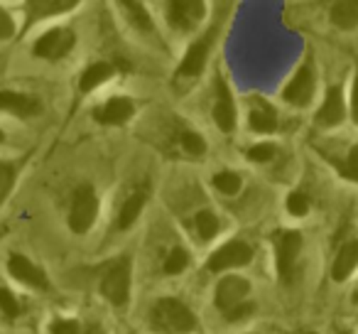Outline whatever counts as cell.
Returning a JSON list of instances; mask_svg holds the SVG:
<instances>
[{"label": "cell", "instance_id": "1", "mask_svg": "<svg viewBox=\"0 0 358 334\" xmlns=\"http://www.w3.org/2000/svg\"><path fill=\"white\" fill-rule=\"evenodd\" d=\"M155 332L159 334H189L196 327V317L185 302H179L174 298L157 300L150 314Z\"/></svg>", "mask_w": 358, "mask_h": 334}, {"label": "cell", "instance_id": "2", "mask_svg": "<svg viewBox=\"0 0 358 334\" xmlns=\"http://www.w3.org/2000/svg\"><path fill=\"white\" fill-rule=\"evenodd\" d=\"M101 293L113 305H118V307L128 302V293H130V258L128 256H120V258L108 263V268L103 270V278H101Z\"/></svg>", "mask_w": 358, "mask_h": 334}, {"label": "cell", "instance_id": "3", "mask_svg": "<svg viewBox=\"0 0 358 334\" xmlns=\"http://www.w3.org/2000/svg\"><path fill=\"white\" fill-rule=\"evenodd\" d=\"M275 258H278V273L285 283H294L297 275V256L302 251V236L297 231H278L275 234Z\"/></svg>", "mask_w": 358, "mask_h": 334}, {"label": "cell", "instance_id": "4", "mask_svg": "<svg viewBox=\"0 0 358 334\" xmlns=\"http://www.w3.org/2000/svg\"><path fill=\"white\" fill-rule=\"evenodd\" d=\"M96 214H99V200H96L94 190H91V187H79L74 195V204H71V214H69L71 231H76V234L89 231Z\"/></svg>", "mask_w": 358, "mask_h": 334}, {"label": "cell", "instance_id": "5", "mask_svg": "<svg viewBox=\"0 0 358 334\" xmlns=\"http://www.w3.org/2000/svg\"><path fill=\"white\" fill-rule=\"evenodd\" d=\"M204 18V3L199 0H172L167 3V20L182 32L194 30Z\"/></svg>", "mask_w": 358, "mask_h": 334}, {"label": "cell", "instance_id": "6", "mask_svg": "<svg viewBox=\"0 0 358 334\" xmlns=\"http://www.w3.org/2000/svg\"><path fill=\"white\" fill-rule=\"evenodd\" d=\"M76 37L66 27H55V30L45 32L40 40L35 42V55L42 60H62L66 52L74 47Z\"/></svg>", "mask_w": 358, "mask_h": 334}, {"label": "cell", "instance_id": "7", "mask_svg": "<svg viewBox=\"0 0 358 334\" xmlns=\"http://www.w3.org/2000/svg\"><path fill=\"white\" fill-rule=\"evenodd\" d=\"M250 258H253V249H250L248 244H243V241H229V244H224L221 249H216L214 253H211L206 268L219 273V270H224V268L245 265Z\"/></svg>", "mask_w": 358, "mask_h": 334}, {"label": "cell", "instance_id": "8", "mask_svg": "<svg viewBox=\"0 0 358 334\" xmlns=\"http://www.w3.org/2000/svg\"><path fill=\"white\" fill-rule=\"evenodd\" d=\"M248 293H250L248 280L238 278V275H226V278L216 285V307L226 314L229 309H234L236 305L245 302Z\"/></svg>", "mask_w": 358, "mask_h": 334}, {"label": "cell", "instance_id": "9", "mask_svg": "<svg viewBox=\"0 0 358 334\" xmlns=\"http://www.w3.org/2000/svg\"><path fill=\"white\" fill-rule=\"evenodd\" d=\"M214 37H216V27L206 32L204 37H199V40H196L194 45L189 47V52H187L185 60H182V64H179V74L196 76L201 69H204L206 60H209L211 45H214Z\"/></svg>", "mask_w": 358, "mask_h": 334}, {"label": "cell", "instance_id": "10", "mask_svg": "<svg viewBox=\"0 0 358 334\" xmlns=\"http://www.w3.org/2000/svg\"><path fill=\"white\" fill-rule=\"evenodd\" d=\"M8 268H10L13 278H17L20 283H27V285H32V288H40V290L50 288V280H47L45 270L37 268L35 263H30L25 256H13Z\"/></svg>", "mask_w": 358, "mask_h": 334}, {"label": "cell", "instance_id": "11", "mask_svg": "<svg viewBox=\"0 0 358 334\" xmlns=\"http://www.w3.org/2000/svg\"><path fill=\"white\" fill-rule=\"evenodd\" d=\"M214 120L224 133L234 130L236 125V106H234V99H231V91L224 81L219 79L216 84V104H214Z\"/></svg>", "mask_w": 358, "mask_h": 334}, {"label": "cell", "instance_id": "12", "mask_svg": "<svg viewBox=\"0 0 358 334\" xmlns=\"http://www.w3.org/2000/svg\"><path fill=\"white\" fill-rule=\"evenodd\" d=\"M312 94H314V74L309 67H302V69L294 74V79L287 84V89H285V99L294 106H304V104H309Z\"/></svg>", "mask_w": 358, "mask_h": 334}, {"label": "cell", "instance_id": "13", "mask_svg": "<svg viewBox=\"0 0 358 334\" xmlns=\"http://www.w3.org/2000/svg\"><path fill=\"white\" fill-rule=\"evenodd\" d=\"M0 109L27 118V116L40 113L42 106H40V101L32 99V96H27V94H17V91H0Z\"/></svg>", "mask_w": 358, "mask_h": 334}, {"label": "cell", "instance_id": "14", "mask_svg": "<svg viewBox=\"0 0 358 334\" xmlns=\"http://www.w3.org/2000/svg\"><path fill=\"white\" fill-rule=\"evenodd\" d=\"M133 101L130 99H110L106 106L96 109V120L99 123H106V125H120L133 116Z\"/></svg>", "mask_w": 358, "mask_h": 334}, {"label": "cell", "instance_id": "15", "mask_svg": "<svg viewBox=\"0 0 358 334\" xmlns=\"http://www.w3.org/2000/svg\"><path fill=\"white\" fill-rule=\"evenodd\" d=\"M74 6H76L74 0H30V3H27V25H32L35 20H42V18L66 13Z\"/></svg>", "mask_w": 358, "mask_h": 334}, {"label": "cell", "instance_id": "16", "mask_svg": "<svg viewBox=\"0 0 358 334\" xmlns=\"http://www.w3.org/2000/svg\"><path fill=\"white\" fill-rule=\"evenodd\" d=\"M250 128L258 130V133H273L278 128V113L268 101L253 99L250 106Z\"/></svg>", "mask_w": 358, "mask_h": 334}, {"label": "cell", "instance_id": "17", "mask_svg": "<svg viewBox=\"0 0 358 334\" xmlns=\"http://www.w3.org/2000/svg\"><path fill=\"white\" fill-rule=\"evenodd\" d=\"M356 265H358V241H348V244L341 246V251L334 258V268H331L334 280H338V283L346 280Z\"/></svg>", "mask_w": 358, "mask_h": 334}, {"label": "cell", "instance_id": "18", "mask_svg": "<svg viewBox=\"0 0 358 334\" xmlns=\"http://www.w3.org/2000/svg\"><path fill=\"white\" fill-rule=\"evenodd\" d=\"M343 120V96L338 86H331L324 101L322 111L317 113V123L319 125H336Z\"/></svg>", "mask_w": 358, "mask_h": 334}, {"label": "cell", "instance_id": "19", "mask_svg": "<svg viewBox=\"0 0 358 334\" xmlns=\"http://www.w3.org/2000/svg\"><path fill=\"white\" fill-rule=\"evenodd\" d=\"M145 202H148V190H145V187L135 190L133 195L123 202L120 214H118V229H130V226L135 224V219H138L140 211H143Z\"/></svg>", "mask_w": 358, "mask_h": 334}, {"label": "cell", "instance_id": "20", "mask_svg": "<svg viewBox=\"0 0 358 334\" xmlns=\"http://www.w3.org/2000/svg\"><path fill=\"white\" fill-rule=\"evenodd\" d=\"M331 20L341 30H353L358 25V0H341L331 8Z\"/></svg>", "mask_w": 358, "mask_h": 334}, {"label": "cell", "instance_id": "21", "mask_svg": "<svg viewBox=\"0 0 358 334\" xmlns=\"http://www.w3.org/2000/svg\"><path fill=\"white\" fill-rule=\"evenodd\" d=\"M110 74H113V67L106 64V62H99V64L89 67V69L84 71V76H81V91H91L96 89L99 84H103L106 79H110Z\"/></svg>", "mask_w": 358, "mask_h": 334}, {"label": "cell", "instance_id": "22", "mask_svg": "<svg viewBox=\"0 0 358 334\" xmlns=\"http://www.w3.org/2000/svg\"><path fill=\"white\" fill-rule=\"evenodd\" d=\"M123 11L128 13L130 22H133L135 27H138L140 32H155L152 22H150V15L148 11H145L140 3H123Z\"/></svg>", "mask_w": 358, "mask_h": 334}, {"label": "cell", "instance_id": "23", "mask_svg": "<svg viewBox=\"0 0 358 334\" xmlns=\"http://www.w3.org/2000/svg\"><path fill=\"white\" fill-rule=\"evenodd\" d=\"M196 231H199V236L204 241H209V239H214L216 234H219V219H216L214 214H211V211H199V214H196Z\"/></svg>", "mask_w": 358, "mask_h": 334}, {"label": "cell", "instance_id": "24", "mask_svg": "<svg viewBox=\"0 0 358 334\" xmlns=\"http://www.w3.org/2000/svg\"><path fill=\"white\" fill-rule=\"evenodd\" d=\"M187 263H189V256H187L185 249H172L167 256V260H164V273L167 275H177L182 273V270L187 268Z\"/></svg>", "mask_w": 358, "mask_h": 334}, {"label": "cell", "instance_id": "25", "mask_svg": "<svg viewBox=\"0 0 358 334\" xmlns=\"http://www.w3.org/2000/svg\"><path fill=\"white\" fill-rule=\"evenodd\" d=\"M214 187L219 192H224V195H236V192L241 190V177L236 175V172L224 170L214 177Z\"/></svg>", "mask_w": 358, "mask_h": 334}, {"label": "cell", "instance_id": "26", "mask_svg": "<svg viewBox=\"0 0 358 334\" xmlns=\"http://www.w3.org/2000/svg\"><path fill=\"white\" fill-rule=\"evenodd\" d=\"M15 182V167L10 162H0V202L6 200Z\"/></svg>", "mask_w": 358, "mask_h": 334}, {"label": "cell", "instance_id": "27", "mask_svg": "<svg viewBox=\"0 0 358 334\" xmlns=\"http://www.w3.org/2000/svg\"><path fill=\"white\" fill-rule=\"evenodd\" d=\"M338 172L348 180L358 182V145L348 150V158L343 160V165H338Z\"/></svg>", "mask_w": 358, "mask_h": 334}, {"label": "cell", "instance_id": "28", "mask_svg": "<svg viewBox=\"0 0 358 334\" xmlns=\"http://www.w3.org/2000/svg\"><path fill=\"white\" fill-rule=\"evenodd\" d=\"M182 148H185L187 153H192V155H201L206 150V143H204V138H201L199 133H194V130H187V133L182 135Z\"/></svg>", "mask_w": 358, "mask_h": 334}, {"label": "cell", "instance_id": "29", "mask_svg": "<svg viewBox=\"0 0 358 334\" xmlns=\"http://www.w3.org/2000/svg\"><path fill=\"white\" fill-rule=\"evenodd\" d=\"M287 209H289V214H294V216H304L309 211V200L302 192H292V195L287 197Z\"/></svg>", "mask_w": 358, "mask_h": 334}, {"label": "cell", "instance_id": "30", "mask_svg": "<svg viewBox=\"0 0 358 334\" xmlns=\"http://www.w3.org/2000/svg\"><path fill=\"white\" fill-rule=\"evenodd\" d=\"M0 307H3V312L8 317H17L20 314V305H17V300L13 298V293L8 288H0Z\"/></svg>", "mask_w": 358, "mask_h": 334}, {"label": "cell", "instance_id": "31", "mask_svg": "<svg viewBox=\"0 0 358 334\" xmlns=\"http://www.w3.org/2000/svg\"><path fill=\"white\" fill-rule=\"evenodd\" d=\"M248 158L253 160V162H268V160L275 158V145H270V143L253 145V148L248 150Z\"/></svg>", "mask_w": 358, "mask_h": 334}, {"label": "cell", "instance_id": "32", "mask_svg": "<svg viewBox=\"0 0 358 334\" xmlns=\"http://www.w3.org/2000/svg\"><path fill=\"white\" fill-rule=\"evenodd\" d=\"M52 334H79V322H74V319H57L52 324Z\"/></svg>", "mask_w": 358, "mask_h": 334}, {"label": "cell", "instance_id": "33", "mask_svg": "<svg viewBox=\"0 0 358 334\" xmlns=\"http://www.w3.org/2000/svg\"><path fill=\"white\" fill-rule=\"evenodd\" d=\"M250 312H253V305H250V302H241V305H236L234 309H229V312H226L224 317L234 322V319H243V317H248Z\"/></svg>", "mask_w": 358, "mask_h": 334}, {"label": "cell", "instance_id": "34", "mask_svg": "<svg viewBox=\"0 0 358 334\" xmlns=\"http://www.w3.org/2000/svg\"><path fill=\"white\" fill-rule=\"evenodd\" d=\"M13 30H15V27H13L10 15H8L3 8H0V40H8V37L13 35Z\"/></svg>", "mask_w": 358, "mask_h": 334}, {"label": "cell", "instance_id": "35", "mask_svg": "<svg viewBox=\"0 0 358 334\" xmlns=\"http://www.w3.org/2000/svg\"><path fill=\"white\" fill-rule=\"evenodd\" d=\"M351 111H353V120L358 123V79L353 84V99H351Z\"/></svg>", "mask_w": 358, "mask_h": 334}, {"label": "cell", "instance_id": "36", "mask_svg": "<svg viewBox=\"0 0 358 334\" xmlns=\"http://www.w3.org/2000/svg\"><path fill=\"white\" fill-rule=\"evenodd\" d=\"M86 334H106V332L99 327V324H94V327H89V332H86Z\"/></svg>", "mask_w": 358, "mask_h": 334}, {"label": "cell", "instance_id": "37", "mask_svg": "<svg viewBox=\"0 0 358 334\" xmlns=\"http://www.w3.org/2000/svg\"><path fill=\"white\" fill-rule=\"evenodd\" d=\"M353 300H356V302H358V293H356V295H353Z\"/></svg>", "mask_w": 358, "mask_h": 334}, {"label": "cell", "instance_id": "38", "mask_svg": "<svg viewBox=\"0 0 358 334\" xmlns=\"http://www.w3.org/2000/svg\"><path fill=\"white\" fill-rule=\"evenodd\" d=\"M302 334H317V332H302Z\"/></svg>", "mask_w": 358, "mask_h": 334}, {"label": "cell", "instance_id": "39", "mask_svg": "<svg viewBox=\"0 0 358 334\" xmlns=\"http://www.w3.org/2000/svg\"><path fill=\"white\" fill-rule=\"evenodd\" d=\"M0 140H3V133H0Z\"/></svg>", "mask_w": 358, "mask_h": 334}]
</instances>
